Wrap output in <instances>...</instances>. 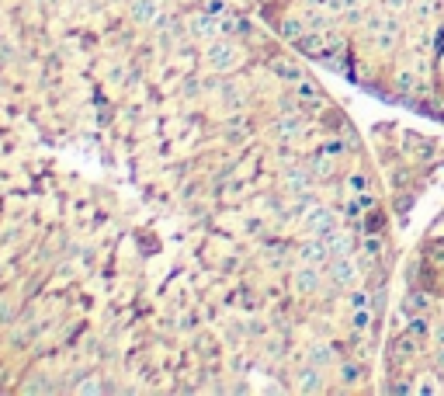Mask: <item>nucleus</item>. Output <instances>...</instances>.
Segmentation results:
<instances>
[{
  "mask_svg": "<svg viewBox=\"0 0 444 396\" xmlns=\"http://www.w3.org/2000/svg\"><path fill=\"white\" fill-rule=\"evenodd\" d=\"M378 390L444 396V208L399 261L378 362Z\"/></svg>",
  "mask_w": 444,
  "mask_h": 396,
  "instance_id": "nucleus-3",
  "label": "nucleus"
},
{
  "mask_svg": "<svg viewBox=\"0 0 444 396\" xmlns=\"http://www.w3.org/2000/svg\"><path fill=\"white\" fill-rule=\"evenodd\" d=\"M399 215L240 0H0V393H371Z\"/></svg>",
  "mask_w": 444,
  "mask_h": 396,
  "instance_id": "nucleus-1",
  "label": "nucleus"
},
{
  "mask_svg": "<svg viewBox=\"0 0 444 396\" xmlns=\"http://www.w3.org/2000/svg\"><path fill=\"white\" fill-rule=\"evenodd\" d=\"M267 28L378 101L444 122V0H240Z\"/></svg>",
  "mask_w": 444,
  "mask_h": 396,
  "instance_id": "nucleus-2",
  "label": "nucleus"
}]
</instances>
